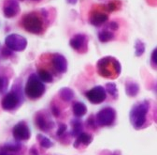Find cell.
Segmentation results:
<instances>
[{"label":"cell","mask_w":157,"mask_h":155,"mask_svg":"<svg viewBox=\"0 0 157 155\" xmlns=\"http://www.w3.org/2000/svg\"><path fill=\"white\" fill-rule=\"evenodd\" d=\"M47 18H45L41 12H29L25 14L22 18V27L29 33L35 35H40L45 31V22Z\"/></svg>","instance_id":"1"},{"label":"cell","mask_w":157,"mask_h":155,"mask_svg":"<svg viewBox=\"0 0 157 155\" xmlns=\"http://www.w3.org/2000/svg\"><path fill=\"white\" fill-rule=\"evenodd\" d=\"M97 72L105 78L114 79L121 74L122 66L113 56H105L99 59L96 64Z\"/></svg>","instance_id":"2"},{"label":"cell","mask_w":157,"mask_h":155,"mask_svg":"<svg viewBox=\"0 0 157 155\" xmlns=\"http://www.w3.org/2000/svg\"><path fill=\"white\" fill-rule=\"evenodd\" d=\"M150 103L149 101H141L134 104L130 111V122L136 130L141 129L146 122L147 114L149 112Z\"/></svg>","instance_id":"3"},{"label":"cell","mask_w":157,"mask_h":155,"mask_svg":"<svg viewBox=\"0 0 157 155\" xmlns=\"http://www.w3.org/2000/svg\"><path fill=\"white\" fill-rule=\"evenodd\" d=\"M24 102V95L21 84L14 85L11 91L7 93L1 101V106L6 111H13L17 109Z\"/></svg>","instance_id":"4"},{"label":"cell","mask_w":157,"mask_h":155,"mask_svg":"<svg viewBox=\"0 0 157 155\" xmlns=\"http://www.w3.org/2000/svg\"><path fill=\"white\" fill-rule=\"evenodd\" d=\"M44 83L38 78L36 73H31L25 87V93L30 100H37L45 93Z\"/></svg>","instance_id":"5"},{"label":"cell","mask_w":157,"mask_h":155,"mask_svg":"<svg viewBox=\"0 0 157 155\" xmlns=\"http://www.w3.org/2000/svg\"><path fill=\"white\" fill-rule=\"evenodd\" d=\"M116 120V111L112 107H105L95 116V121L99 127H109Z\"/></svg>","instance_id":"6"},{"label":"cell","mask_w":157,"mask_h":155,"mask_svg":"<svg viewBox=\"0 0 157 155\" xmlns=\"http://www.w3.org/2000/svg\"><path fill=\"white\" fill-rule=\"evenodd\" d=\"M5 45L13 52H23L27 46V41L24 36L13 33L7 36Z\"/></svg>","instance_id":"7"},{"label":"cell","mask_w":157,"mask_h":155,"mask_svg":"<svg viewBox=\"0 0 157 155\" xmlns=\"http://www.w3.org/2000/svg\"><path fill=\"white\" fill-rule=\"evenodd\" d=\"M85 96L88 101L94 104H102L107 98V92L105 88L102 86H96L85 92Z\"/></svg>","instance_id":"8"},{"label":"cell","mask_w":157,"mask_h":155,"mask_svg":"<svg viewBox=\"0 0 157 155\" xmlns=\"http://www.w3.org/2000/svg\"><path fill=\"white\" fill-rule=\"evenodd\" d=\"M12 134L16 141H26L31 137V132L25 121H20L13 127Z\"/></svg>","instance_id":"9"},{"label":"cell","mask_w":157,"mask_h":155,"mask_svg":"<svg viewBox=\"0 0 157 155\" xmlns=\"http://www.w3.org/2000/svg\"><path fill=\"white\" fill-rule=\"evenodd\" d=\"M88 37L84 34H76L69 41V45L78 53H85L88 47Z\"/></svg>","instance_id":"10"},{"label":"cell","mask_w":157,"mask_h":155,"mask_svg":"<svg viewBox=\"0 0 157 155\" xmlns=\"http://www.w3.org/2000/svg\"><path fill=\"white\" fill-rule=\"evenodd\" d=\"M2 11L6 18L10 19L16 17L21 12V7L17 0H5L3 2Z\"/></svg>","instance_id":"11"},{"label":"cell","mask_w":157,"mask_h":155,"mask_svg":"<svg viewBox=\"0 0 157 155\" xmlns=\"http://www.w3.org/2000/svg\"><path fill=\"white\" fill-rule=\"evenodd\" d=\"M89 22L94 27H101L109 22V14L105 10H93L89 16Z\"/></svg>","instance_id":"12"},{"label":"cell","mask_w":157,"mask_h":155,"mask_svg":"<svg viewBox=\"0 0 157 155\" xmlns=\"http://www.w3.org/2000/svg\"><path fill=\"white\" fill-rule=\"evenodd\" d=\"M52 65L58 73H65L67 71V60L60 54H53L52 59Z\"/></svg>","instance_id":"13"},{"label":"cell","mask_w":157,"mask_h":155,"mask_svg":"<svg viewBox=\"0 0 157 155\" xmlns=\"http://www.w3.org/2000/svg\"><path fill=\"white\" fill-rule=\"evenodd\" d=\"M35 122L37 128L43 132H48L54 126V123L52 120H48L41 112H37L35 116Z\"/></svg>","instance_id":"14"},{"label":"cell","mask_w":157,"mask_h":155,"mask_svg":"<svg viewBox=\"0 0 157 155\" xmlns=\"http://www.w3.org/2000/svg\"><path fill=\"white\" fill-rule=\"evenodd\" d=\"M93 135L91 133H83L82 132L77 137V139L74 143V148L78 149V148H80L81 145H83V146H89L92 141H93Z\"/></svg>","instance_id":"15"},{"label":"cell","mask_w":157,"mask_h":155,"mask_svg":"<svg viewBox=\"0 0 157 155\" xmlns=\"http://www.w3.org/2000/svg\"><path fill=\"white\" fill-rule=\"evenodd\" d=\"M72 110L77 118H82L87 113V107L82 102H75L72 105Z\"/></svg>","instance_id":"16"},{"label":"cell","mask_w":157,"mask_h":155,"mask_svg":"<svg viewBox=\"0 0 157 155\" xmlns=\"http://www.w3.org/2000/svg\"><path fill=\"white\" fill-rule=\"evenodd\" d=\"M70 125L72 126V131L70 133L71 137H77L78 135L82 132V129H83L82 121L78 119H74L70 121Z\"/></svg>","instance_id":"17"},{"label":"cell","mask_w":157,"mask_h":155,"mask_svg":"<svg viewBox=\"0 0 157 155\" xmlns=\"http://www.w3.org/2000/svg\"><path fill=\"white\" fill-rule=\"evenodd\" d=\"M125 92L129 97H136L140 92V86L137 83L128 81L125 84Z\"/></svg>","instance_id":"18"},{"label":"cell","mask_w":157,"mask_h":155,"mask_svg":"<svg viewBox=\"0 0 157 155\" xmlns=\"http://www.w3.org/2000/svg\"><path fill=\"white\" fill-rule=\"evenodd\" d=\"M59 97H60L64 102L69 103L74 99L75 93L69 88H63L60 89V91H59Z\"/></svg>","instance_id":"19"},{"label":"cell","mask_w":157,"mask_h":155,"mask_svg":"<svg viewBox=\"0 0 157 155\" xmlns=\"http://www.w3.org/2000/svg\"><path fill=\"white\" fill-rule=\"evenodd\" d=\"M36 75L43 83H52L53 81V75L47 70L43 68H39L37 70Z\"/></svg>","instance_id":"20"},{"label":"cell","mask_w":157,"mask_h":155,"mask_svg":"<svg viewBox=\"0 0 157 155\" xmlns=\"http://www.w3.org/2000/svg\"><path fill=\"white\" fill-rule=\"evenodd\" d=\"M115 35L112 31H109L108 29H103L98 33V40L100 43H108L112 40H114Z\"/></svg>","instance_id":"21"},{"label":"cell","mask_w":157,"mask_h":155,"mask_svg":"<svg viewBox=\"0 0 157 155\" xmlns=\"http://www.w3.org/2000/svg\"><path fill=\"white\" fill-rule=\"evenodd\" d=\"M122 4L120 2V0H112V1L109 2L106 6H104L103 10H105L106 12H112L119 10Z\"/></svg>","instance_id":"22"},{"label":"cell","mask_w":157,"mask_h":155,"mask_svg":"<svg viewBox=\"0 0 157 155\" xmlns=\"http://www.w3.org/2000/svg\"><path fill=\"white\" fill-rule=\"evenodd\" d=\"M105 90L114 99L118 98V88L115 83H107L105 86Z\"/></svg>","instance_id":"23"},{"label":"cell","mask_w":157,"mask_h":155,"mask_svg":"<svg viewBox=\"0 0 157 155\" xmlns=\"http://www.w3.org/2000/svg\"><path fill=\"white\" fill-rule=\"evenodd\" d=\"M37 140L39 142V145H40L42 148L44 149H50L53 146V143L46 137L44 135H41V134H37Z\"/></svg>","instance_id":"24"},{"label":"cell","mask_w":157,"mask_h":155,"mask_svg":"<svg viewBox=\"0 0 157 155\" xmlns=\"http://www.w3.org/2000/svg\"><path fill=\"white\" fill-rule=\"evenodd\" d=\"M135 55L136 56H141L144 52H145V43L141 41V40H136L135 43Z\"/></svg>","instance_id":"25"},{"label":"cell","mask_w":157,"mask_h":155,"mask_svg":"<svg viewBox=\"0 0 157 155\" xmlns=\"http://www.w3.org/2000/svg\"><path fill=\"white\" fill-rule=\"evenodd\" d=\"M21 144H20L19 141L14 142V143H8L3 147V150L4 151H18L21 149Z\"/></svg>","instance_id":"26"},{"label":"cell","mask_w":157,"mask_h":155,"mask_svg":"<svg viewBox=\"0 0 157 155\" xmlns=\"http://www.w3.org/2000/svg\"><path fill=\"white\" fill-rule=\"evenodd\" d=\"M9 87V79L6 76H0V94L5 93Z\"/></svg>","instance_id":"27"},{"label":"cell","mask_w":157,"mask_h":155,"mask_svg":"<svg viewBox=\"0 0 157 155\" xmlns=\"http://www.w3.org/2000/svg\"><path fill=\"white\" fill-rule=\"evenodd\" d=\"M86 126L89 128V129H96L97 127V124H96V121H95V116L94 115H90L87 120H86Z\"/></svg>","instance_id":"28"},{"label":"cell","mask_w":157,"mask_h":155,"mask_svg":"<svg viewBox=\"0 0 157 155\" xmlns=\"http://www.w3.org/2000/svg\"><path fill=\"white\" fill-rule=\"evenodd\" d=\"M151 64L153 69H156L157 66V49L154 48V50L151 53Z\"/></svg>","instance_id":"29"},{"label":"cell","mask_w":157,"mask_h":155,"mask_svg":"<svg viewBox=\"0 0 157 155\" xmlns=\"http://www.w3.org/2000/svg\"><path fill=\"white\" fill-rule=\"evenodd\" d=\"M106 29H108L109 31H112V32L116 31V30L119 29V24H118L117 22H115V21L109 22V23L107 24V28Z\"/></svg>","instance_id":"30"},{"label":"cell","mask_w":157,"mask_h":155,"mask_svg":"<svg viewBox=\"0 0 157 155\" xmlns=\"http://www.w3.org/2000/svg\"><path fill=\"white\" fill-rule=\"evenodd\" d=\"M67 126L64 123H61L59 125V128L56 132V135L57 137H62V135H64V133L67 131Z\"/></svg>","instance_id":"31"},{"label":"cell","mask_w":157,"mask_h":155,"mask_svg":"<svg viewBox=\"0 0 157 155\" xmlns=\"http://www.w3.org/2000/svg\"><path fill=\"white\" fill-rule=\"evenodd\" d=\"M12 55H13V51H11L10 49H9L8 47H4L3 49H2V55L4 56V57H10V56H12Z\"/></svg>","instance_id":"32"},{"label":"cell","mask_w":157,"mask_h":155,"mask_svg":"<svg viewBox=\"0 0 157 155\" xmlns=\"http://www.w3.org/2000/svg\"><path fill=\"white\" fill-rule=\"evenodd\" d=\"M51 109H52V113L53 114V116L54 117H59L60 116V110H59V108L56 106V105H52V107H51Z\"/></svg>","instance_id":"33"},{"label":"cell","mask_w":157,"mask_h":155,"mask_svg":"<svg viewBox=\"0 0 157 155\" xmlns=\"http://www.w3.org/2000/svg\"><path fill=\"white\" fill-rule=\"evenodd\" d=\"M29 155H39L36 149V148H32L30 150H29Z\"/></svg>","instance_id":"34"},{"label":"cell","mask_w":157,"mask_h":155,"mask_svg":"<svg viewBox=\"0 0 157 155\" xmlns=\"http://www.w3.org/2000/svg\"><path fill=\"white\" fill-rule=\"evenodd\" d=\"M67 2L70 5H75V4H77L78 0H67Z\"/></svg>","instance_id":"35"},{"label":"cell","mask_w":157,"mask_h":155,"mask_svg":"<svg viewBox=\"0 0 157 155\" xmlns=\"http://www.w3.org/2000/svg\"><path fill=\"white\" fill-rule=\"evenodd\" d=\"M0 155H8V154L6 153V151H4V150H2L1 152H0Z\"/></svg>","instance_id":"36"},{"label":"cell","mask_w":157,"mask_h":155,"mask_svg":"<svg viewBox=\"0 0 157 155\" xmlns=\"http://www.w3.org/2000/svg\"><path fill=\"white\" fill-rule=\"evenodd\" d=\"M113 155H120V152H119V151H115V152L113 153Z\"/></svg>","instance_id":"37"},{"label":"cell","mask_w":157,"mask_h":155,"mask_svg":"<svg viewBox=\"0 0 157 155\" xmlns=\"http://www.w3.org/2000/svg\"><path fill=\"white\" fill-rule=\"evenodd\" d=\"M32 1H35V2H38V1H40V0H32Z\"/></svg>","instance_id":"38"},{"label":"cell","mask_w":157,"mask_h":155,"mask_svg":"<svg viewBox=\"0 0 157 155\" xmlns=\"http://www.w3.org/2000/svg\"><path fill=\"white\" fill-rule=\"evenodd\" d=\"M17 1H18V0H17ZM19 1H25V0H19Z\"/></svg>","instance_id":"39"}]
</instances>
